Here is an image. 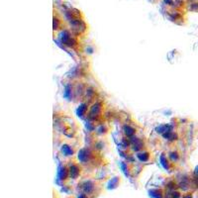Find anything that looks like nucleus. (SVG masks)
I'll use <instances>...</instances> for the list:
<instances>
[{"mask_svg":"<svg viewBox=\"0 0 198 198\" xmlns=\"http://www.w3.org/2000/svg\"><path fill=\"white\" fill-rule=\"evenodd\" d=\"M79 173H80V168H79V166L77 165H72L69 168V174L73 179H75L77 176L79 175Z\"/></svg>","mask_w":198,"mask_h":198,"instance_id":"f257e3e1","label":"nucleus"},{"mask_svg":"<svg viewBox=\"0 0 198 198\" xmlns=\"http://www.w3.org/2000/svg\"><path fill=\"white\" fill-rule=\"evenodd\" d=\"M137 158L142 163H146V161H148L150 160V153H148L146 151H141L137 154Z\"/></svg>","mask_w":198,"mask_h":198,"instance_id":"f03ea898","label":"nucleus"},{"mask_svg":"<svg viewBox=\"0 0 198 198\" xmlns=\"http://www.w3.org/2000/svg\"><path fill=\"white\" fill-rule=\"evenodd\" d=\"M82 188L86 194H89L94 190V184L91 181H85L82 184Z\"/></svg>","mask_w":198,"mask_h":198,"instance_id":"7ed1b4c3","label":"nucleus"},{"mask_svg":"<svg viewBox=\"0 0 198 198\" xmlns=\"http://www.w3.org/2000/svg\"><path fill=\"white\" fill-rule=\"evenodd\" d=\"M123 132H124L125 136L127 137H133L135 134V129L134 128H132L131 126H129V125H125L124 128H123Z\"/></svg>","mask_w":198,"mask_h":198,"instance_id":"20e7f679","label":"nucleus"},{"mask_svg":"<svg viewBox=\"0 0 198 198\" xmlns=\"http://www.w3.org/2000/svg\"><path fill=\"white\" fill-rule=\"evenodd\" d=\"M62 154L66 156H72V154H73V150L71 149V146H67V145H64V146L62 147Z\"/></svg>","mask_w":198,"mask_h":198,"instance_id":"39448f33","label":"nucleus"},{"mask_svg":"<svg viewBox=\"0 0 198 198\" xmlns=\"http://www.w3.org/2000/svg\"><path fill=\"white\" fill-rule=\"evenodd\" d=\"M67 176H69V170L66 168V166H62L61 170H59V177L61 178V179H64Z\"/></svg>","mask_w":198,"mask_h":198,"instance_id":"423d86ee","label":"nucleus"},{"mask_svg":"<svg viewBox=\"0 0 198 198\" xmlns=\"http://www.w3.org/2000/svg\"><path fill=\"white\" fill-rule=\"evenodd\" d=\"M119 184V178L118 177H114L110 180L109 183H108V188H116Z\"/></svg>","mask_w":198,"mask_h":198,"instance_id":"0eeeda50","label":"nucleus"},{"mask_svg":"<svg viewBox=\"0 0 198 198\" xmlns=\"http://www.w3.org/2000/svg\"><path fill=\"white\" fill-rule=\"evenodd\" d=\"M161 165H163V168H168V165H170V161H168V159L166 158L165 156H161Z\"/></svg>","mask_w":198,"mask_h":198,"instance_id":"6e6552de","label":"nucleus"},{"mask_svg":"<svg viewBox=\"0 0 198 198\" xmlns=\"http://www.w3.org/2000/svg\"><path fill=\"white\" fill-rule=\"evenodd\" d=\"M168 158H170V160L172 161V163H174L178 160V158H179V156H178V154L176 153V152H171L170 154V156H168Z\"/></svg>","mask_w":198,"mask_h":198,"instance_id":"1a4fd4ad","label":"nucleus"},{"mask_svg":"<svg viewBox=\"0 0 198 198\" xmlns=\"http://www.w3.org/2000/svg\"><path fill=\"white\" fill-rule=\"evenodd\" d=\"M180 194L177 191H171L168 193V195H165V198H179Z\"/></svg>","mask_w":198,"mask_h":198,"instance_id":"9d476101","label":"nucleus"},{"mask_svg":"<svg viewBox=\"0 0 198 198\" xmlns=\"http://www.w3.org/2000/svg\"><path fill=\"white\" fill-rule=\"evenodd\" d=\"M77 198H87V196H86L85 194H80V195H79V196L77 197Z\"/></svg>","mask_w":198,"mask_h":198,"instance_id":"9b49d317","label":"nucleus"},{"mask_svg":"<svg viewBox=\"0 0 198 198\" xmlns=\"http://www.w3.org/2000/svg\"><path fill=\"white\" fill-rule=\"evenodd\" d=\"M182 198H192V196H191V195H185V196H183Z\"/></svg>","mask_w":198,"mask_h":198,"instance_id":"f8f14e48","label":"nucleus"},{"mask_svg":"<svg viewBox=\"0 0 198 198\" xmlns=\"http://www.w3.org/2000/svg\"><path fill=\"white\" fill-rule=\"evenodd\" d=\"M195 174H196L197 176H198V166L196 168H195Z\"/></svg>","mask_w":198,"mask_h":198,"instance_id":"ddd939ff","label":"nucleus"}]
</instances>
